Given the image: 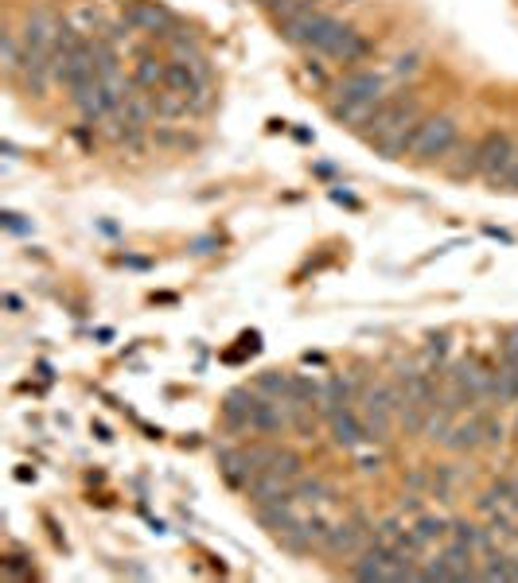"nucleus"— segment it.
<instances>
[{
  "label": "nucleus",
  "mask_w": 518,
  "mask_h": 583,
  "mask_svg": "<svg viewBox=\"0 0 518 583\" xmlns=\"http://www.w3.org/2000/svg\"><path fill=\"white\" fill-rule=\"evenodd\" d=\"M456 140H460V128H456L452 117H425V121L417 125L409 156L417 159V164H444L449 152L456 148Z\"/></svg>",
  "instance_id": "3"
},
{
  "label": "nucleus",
  "mask_w": 518,
  "mask_h": 583,
  "mask_svg": "<svg viewBox=\"0 0 518 583\" xmlns=\"http://www.w3.org/2000/svg\"><path fill=\"white\" fill-rule=\"evenodd\" d=\"M250 401H254L250 389L226 393V401H223V424H226L230 432H250Z\"/></svg>",
  "instance_id": "15"
},
{
  "label": "nucleus",
  "mask_w": 518,
  "mask_h": 583,
  "mask_svg": "<svg viewBox=\"0 0 518 583\" xmlns=\"http://www.w3.org/2000/svg\"><path fill=\"white\" fill-rule=\"evenodd\" d=\"M187 106H192V117H203V113H211L214 109V90H211V82H203L199 90L187 97Z\"/></svg>",
  "instance_id": "26"
},
{
  "label": "nucleus",
  "mask_w": 518,
  "mask_h": 583,
  "mask_svg": "<svg viewBox=\"0 0 518 583\" xmlns=\"http://www.w3.org/2000/svg\"><path fill=\"white\" fill-rule=\"evenodd\" d=\"M5 230H8V233H32V226H27L24 214H16V210L5 214Z\"/></svg>",
  "instance_id": "31"
},
{
  "label": "nucleus",
  "mask_w": 518,
  "mask_h": 583,
  "mask_svg": "<svg viewBox=\"0 0 518 583\" xmlns=\"http://www.w3.org/2000/svg\"><path fill=\"white\" fill-rule=\"evenodd\" d=\"M125 24L133 27V32H145V36L161 39V43H168L171 36L180 32V20L171 16L164 5H156V0H137V5H129L125 8Z\"/></svg>",
  "instance_id": "6"
},
{
  "label": "nucleus",
  "mask_w": 518,
  "mask_h": 583,
  "mask_svg": "<svg viewBox=\"0 0 518 583\" xmlns=\"http://www.w3.org/2000/svg\"><path fill=\"white\" fill-rule=\"evenodd\" d=\"M214 250H219V241H214V238H195V241H192V253H195V257H207V253H214Z\"/></svg>",
  "instance_id": "32"
},
{
  "label": "nucleus",
  "mask_w": 518,
  "mask_h": 583,
  "mask_svg": "<svg viewBox=\"0 0 518 583\" xmlns=\"http://www.w3.org/2000/svg\"><path fill=\"white\" fill-rule=\"evenodd\" d=\"M382 97H386V82L378 70H351L336 86L332 117L347 128H363L370 121V113L382 106Z\"/></svg>",
  "instance_id": "1"
},
{
  "label": "nucleus",
  "mask_w": 518,
  "mask_h": 583,
  "mask_svg": "<svg viewBox=\"0 0 518 583\" xmlns=\"http://www.w3.org/2000/svg\"><path fill=\"white\" fill-rule=\"evenodd\" d=\"M398 509H401V514H425V498H421V490L401 494V498H398Z\"/></svg>",
  "instance_id": "30"
},
{
  "label": "nucleus",
  "mask_w": 518,
  "mask_h": 583,
  "mask_svg": "<svg viewBox=\"0 0 518 583\" xmlns=\"http://www.w3.org/2000/svg\"><path fill=\"white\" fill-rule=\"evenodd\" d=\"M343 36H347V24H343V20H336V16H327V12H320V20H316L312 36H308V51H316V55H327V58H332Z\"/></svg>",
  "instance_id": "12"
},
{
  "label": "nucleus",
  "mask_w": 518,
  "mask_h": 583,
  "mask_svg": "<svg viewBox=\"0 0 518 583\" xmlns=\"http://www.w3.org/2000/svg\"><path fill=\"white\" fill-rule=\"evenodd\" d=\"M137 90H145V94H156V86H164V63H156L152 55H140V63H137Z\"/></svg>",
  "instance_id": "21"
},
{
  "label": "nucleus",
  "mask_w": 518,
  "mask_h": 583,
  "mask_svg": "<svg viewBox=\"0 0 518 583\" xmlns=\"http://www.w3.org/2000/svg\"><path fill=\"white\" fill-rule=\"evenodd\" d=\"M444 447L449 451H476V447H483V420H480V413H471L468 420H456V424L449 428V435H444Z\"/></svg>",
  "instance_id": "14"
},
{
  "label": "nucleus",
  "mask_w": 518,
  "mask_h": 583,
  "mask_svg": "<svg viewBox=\"0 0 518 583\" xmlns=\"http://www.w3.org/2000/svg\"><path fill=\"white\" fill-rule=\"evenodd\" d=\"M254 389L262 393V397H273V401H289V389H293V373H281V370H265V373H257Z\"/></svg>",
  "instance_id": "17"
},
{
  "label": "nucleus",
  "mask_w": 518,
  "mask_h": 583,
  "mask_svg": "<svg viewBox=\"0 0 518 583\" xmlns=\"http://www.w3.org/2000/svg\"><path fill=\"white\" fill-rule=\"evenodd\" d=\"M293 498L296 502H308V506H320L332 498V486L324 483V478H316V475H300L296 483H293Z\"/></svg>",
  "instance_id": "19"
},
{
  "label": "nucleus",
  "mask_w": 518,
  "mask_h": 583,
  "mask_svg": "<svg viewBox=\"0 0 518 583\" xmlns=\"http://www.w3.org/2000/svg\"><path fill=\"white\" fill-rule=\"evenodd\" d=\"M507 191H518V152H514V164H511V171H507Z\"/></svg>",
  "instance_id": "33"
},
{
  "label": "nucleus",
  "mask_w": 518,
  "mask_h": 583,
  "mask_svg": "<svg viewBox=\"0 0 518 583\" xmlns=\"http://www.w3.org/2000/svg\"><path fill=\"white\" fill-rule=\"evenodd\" d=\"M480 420H483V447H499L502 440H507V424L495 416V413H480Z\"/></svg>",
  "instance_id": "24"
},
{
  "label": "nucleus",
  "mask_w": 518,
  "mask_h": 583,
  "mask_svg": "<svg viewBox=\"0 0 518 583\" xmlns=\"http://www.w3.org/2000/svg\"><path fill=\"white\" fill-rule=\"evenodd\" d=\"M417 121H421V106H417V97H409V94H386L382 106L370 113V121L358 128V133L374 144V140L390 137V133H398V128L417 125Z\"/></svg>",
  "instance_id": "4"
},
{
  "label": "nucleus",
  "mask_w": 518,
  "mask_h": 583,
  "mask_svg": "<svg viewBox=\"0 0 518 583\" xmlns=\"http://www.w3.org/2000/svg\"><path fill=\"white\" fill-rule=\"evenodd\" d=\"M511 579H518V557H511Z\"/></svg>",
  "instance_id": "34"
},
{
  "label": "nucleus",
  "mask_w": 518,
  "mask_h": 583,
  "mask_svg": "<svg viewBox=\"0 0 518 583\" xmlns=\"http://www.w3.org/2000/svg\"><path fill=\"white\" fill-rule=\"evenodd\" d=\"M203 82H211V78L199 75V70H195L192 63H180V58H171V63H164V86H161V90H171V94L192 97Z\"/></svg>",
  "instance_id": "13"
},
{
  "label": "nucleus",
  "mask_w": 518,
  "mask_h": 583,
  "mask_svg": "<svg viewBox=\"0 0 518 583\" xmlns=\"http://www.w3.org/2000/svg\"><path fill=\"white\" fill-rule=\"evenodd\" d=\"M417 70H421V55H417V51L394 58V75H398V78H413Z\"/></svg>",
  "instance_id": "29"
},
{
  "label": "nucleus",
  "mask_w": 518,
  "mask_h": 583,
  "mask_svg": "<svg viewBox=\"0 0 518 583\" xmlns=\"http://www.w3.org/2000/svg\"><path fill=\"white\" fill-rule=\"evenodd\" d=\"M246 494H250V502L262 509V506H273V502H296L293 498V483L285 475H277V471H262V475H254V483L246 486Z\"/></svg>",
  "instance_id": "10"
},
{
  "label": "nucleus",
  "mask_w": 518,
  "mask_h": 583,
  "mask_svg": "<svg viewBox=\"0 0 518 583\" xmlns=\"http://www.w3.org/2000/svg\"><path fill=\"white\" fill-rule=\"evenodd\" d=\"M370 541H374V521L363 514V509H355L351 517H343L339 525H332L324 552H332V557H343V560H355Z\"/></svg>",
  "instance_id": "5"
},
{
  "label": "nucleus",
  "mask_w": 518,
  "mask_h": 583,
  "mask_svg": "<svg viewBox=\"0 0 518 583\" xmlns=\"http://www.w3.org/2000/svg\"><path fill=\"white\" fill-rule=\"evenodd\" d=\"M514 152H518V144L507 133H487L480 140V175L492 187H502L507 183L511 164H514Z\"/></svg>",
  "instance_id": "7"
},
{
  "label": "nucleus",
  "mask_w": 518,
  "mask_h": 583,
  "mask_svg": "<svg viewBox=\"0 0 518 583\" xmlns=\"http://www.w3.org/2000/svg\"><path fill=\"white\" fill-rule=\"evenodd\" d=\"M152 140H156V144H164V148H176V144H180V148H192V144H195L187 133H176V128H156Z\"/></svg>",
  "instance_id": "28"
},
{
  "label": "nucleus",
  "mask_w": 518,
  "mask_h": 583,
  "mask_svg": "<svg viewBox=\"0 0 518 583\" xmlns=\"http://www.w3.org/2000/svg\"><path fill=\"white\" fill-rule=\"evenodd\" d=\"M305 533H308L312 548H324V545H327V533H332V525H327L320 514H308V517H305Z\"/></svg>",
  "instance_id": "25"
},
{
  "label": "nucleus",
  "mask_w": 518,
  "mask_h": 583,
  "mask_svg": "<svg viewBox=\"0 0 518 583\" xmlns=\"http://www.w3.org/2000/svg\"><path fill=\"white\" fill-rule=\"evenodd\" d=\"M456 159H444V171L452 179H468V175H480V140H456Z\"/></svg>",
  "instance_id": "16"
},
{
  "label": "nucleus",
  "mask_w": 518,
  "mask_h": 583,
  "mask_svg": "<svg viewBox=\"0 0 518 583\" xmlns=\"http://www.w3.org/2000/svg\"><path fill=\"white\" fill-rule=\"evenodd\" d=\"M370 55V43L355 32V27H347V36L339 39V47H336V63H343V66H355V63H363V58Z\"/></svg>",
  "instance_id": "18"
},
{
  "label": "nucleus",
  "mask_w": 518,
  "mask_h": 583,
  "mask_svg": "<svg viewBox=\"0 0 518 583\" xmlns=\"http://www.w3.org/2000/svg\"><path fill=\"white\" fill-rule=\"evenodd\" d=\"M152 113L161 117V121H176V117H187V113H192V106H187L183 94L161 90V94H152Z\"/></svg>",
  "instance_id": "20"
},
{
  "label": "nucleus",
  "mask_w": 518,
  "mask_h": 583,
  "mask_svg": "<svg viewBox=\"0 0 518 583\" xmlns=\"http://www.w3.org/2000/svg\"><path fill=\"white\" fill-rule=\"evenodd\" d=\"M327 420V432H332V444L343 447V451H358L367 447V428H363V416H358V408L343 404V408H332V413L324 416Z\"/></svg>",
  "instance_id": "8"
},
{
  "label": "nucleus",
  "mask_w": 518,
  "mask_h": 583,
  "mask_svg": "<svg viewBox=\"0 0 518 583\" xmlns=\"http://www.w3.org/2000/svg\"><path fill=\"white\" fill-rule=\"evenodd\" d=\"M358 416H363V428H367V440L370 444H386L390 440V428H394V385L390 382H378V385H367L358 393Z\"/></svg>",
  "instance_id": "2"
},
{
  "label": "nucleus",
  "mask_w": 518,
  "mask_h": 583,
  "mask_svg": "<svg viewBox=\"0 0 518 583\" xmlns=\"http://www.w3.org/2000/svg\"><path fill=\"white\" fill-rule=\"evenodd\" d=\"M219 471L234 490H246L254 483V475H257L250 455H246V447H223L219 451Z\"/></svg>",
  "instance_id": "11"
},
{
  "label": "nucleus",
  "mask_w": 518,
  "mask_h": 583,
  "mask_svg": "<svg viewBox=\"0 0 518 583\" xmlns=\"http://www.w3.org/2000/svg\"><path fill=\"white\" fill-rule=\"evenodd\" d=\"M409 525L401 521V514H394V517H382V521H374V541L378 545H386V548H394L398 545V537L406 533Z\"/></svg>",
  "instance_id": "22"
},
{
  "label": "nucleus",
  "mask_w": 518,
  "mask_h": 583,
  "mask_svg": "<svg viewBox=\"0 0 518 583\" xmlns=\"http://www.w3.org/2000/svg\"><path fill=\"white\" fill-rule=\"evenodd\" d=\"M413 529L421 533L429 545H433V541H449V521L437 517V514H417V525H413Z\"/></svg>",
  "instance_id": "23"
},
{
  "label": "nucleus",
  "mask_w": 518,
  "mask_h": 583,
  "mask_svg": "<svg viewBox=\"0 0 518 583\" xmlns=\"http://www.w3.org/2000/svg\"><path fill=\"white\" fill-rule=\"evenodd\" d=\"M257 5H265V0H257Z\"/></svg>",
  "instance_id": "35"
},
{
  "label": "nucleus",
  "mask_w": 518,
  "mask_h": 583,
  "mask_svg": "<svg viewBox=\"0 0 518 583\" xmlns=\"http://www.w3.org/2000/svg\"><path fill=\"white\" fill-rule=\"evenodd\" d=\"M59 16H55L51 8H32L27 12V20H24V47H32V51H55V36H59Z\"/></svg>",
  "instance_id": "9"
},
{
  "label": "nucleus",
  "mask_w": 518,
  "mask_h": 583,
  "mask_svg": "<svg viewBox=\"0 0 518 583\" xmlns=\"http://www.w3.org/2000/svg\"><path fill=\"white\" fill-rule=\"evenodd\" d=\"M499 362H507V366H518V327H507L499 339Z\"/></svg>",
  "instance_id": "27"
}]
</instances>
